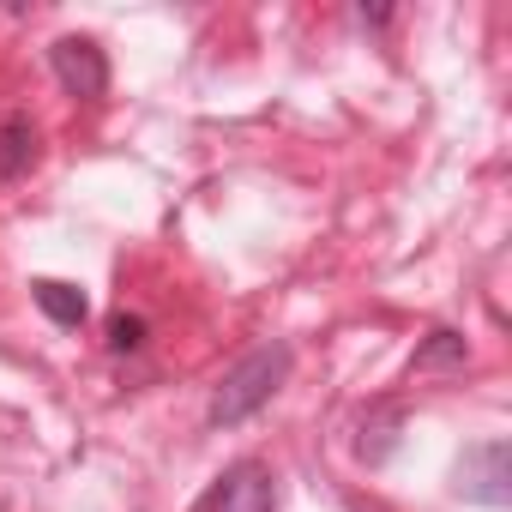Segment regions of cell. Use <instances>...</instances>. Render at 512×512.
Returning a JSON list of instances; mask_svg holds the SVG:
<instances>
[{"label":"cell","mask_w":512,"mask_h":512,"mask_svg":"<svg viewBox=\"0 0 512 512\" xmlns=\"http://www.w3.org/2000/svg\"><path fill=\"white\" fill-rule=\"evenodd\" d=\"M506 482H512V452H506V440H482V446L464 452V464H458L464 500H476V506H506V500H512Z\"/></svg>","instance_id":"4"},{"label":"cell","mask_w":512,"mask_h":512,"mask_svg":"<svg viewBox=\"0 0 512 512\" xmlns=\"http://www.w3.org/2000/svg\"><path fill=\"white\" fill-rule=\"evenodd\" d=\"M193 512H278V476H272V464L235 458V464L199 494Z\"/></svg>","instance_id":"2"},{"label":"cell","mask_w":512,"mask_h":512,"mask_svg":"<svg viewBox=\"0 0 512 512\" xmlns=\"http://www.w3.org/2000/svg\"><path fill=\"white\" fill-rule=\"evenodd\" d=\"M31 302H37L55 326H67V332H79V326L91 320L85 290H79V284H61V278H37V284H31Z\"/></svg>","instance_id":"7"},{"label":"cell","mask_w":512,"mask_h":512,"mask_svg":"<svg viewBox=\"0 0 512 512\" xmlns=\"http://www.w3.org/2000/svg\"><path fill=\"white\" fill-rule=\"evenodd\" d=\"M49 67H55L61 91H67V97H79V103H97V97L109 91V55H103L91 37H55Z\"/></svg>","instance_id":"3"},{"label":"cell","mask_w":512,"mask_h":512,"mask_svg":"<svg viewBox=\"0 0 512 512\" xmlns=\"http://www.w3.org/2000/svg\"><path fill=\"white\" fill-rule=\"evenodd\" d=\"M398 434H404V404H374L362 422H356V458L362 464H386L398 452Z\"/></svg>","instance_id":"6"},{"label":"cell","mask_w":512,"mask_h":512,"mask_svg":"<svg viewBox=\"0 0 512 512\" xmlns=\"http://www.w3.org/2000/svg\"><path fill=\"white\" fill-rule=\"evenodd\" d=\"M145 338H151V326H145L139 314H115V320H109V350H115V356L145 350Z\"/></svg>","instance_id":"9"},{"label":"cell","mask_w":512,"mask_h":512,"mask_svg":"<svg viewBox=\"0 0 512 512\" xmlns=\"http://www.w3.org/2000/svg\"><path fill=\"white\" fill-rule=\"evenodd\" d=\"M464 362H470V344H464V332H452V326L428 332V344L410 356V368H416V374H434V368H464Z\"/></svg>","instance_id":"8"},{"label":"cell","mask_w":512,"mask_h":512,"mask_svg":"<svg viewBox=\"0 0 512 512\" xmlns=\"http://www.w3.org/2000/svg\"><path fill=\"white\" fill-rule=\"evenodd\" d=\"M43 163V127L31 115H0V181H25Z\"/></svg>","instance_id":"5"},{"label":"cell","mask_w":512,"mask_h":512,"mask_svg":"<svg viewBox=\"0 0 512 512\" xmlns=\"http://www.w3.org/2000/svg\"><path fill=\"white\" fill-rule=\"evenodd\" d=\"M290 368H296V350H290L284 338L247 350V356L217 380V392H211V404H205V422H211V428H235V422H247V416H260V410L284 392Z\"/></svg>","instance_id":"1"},{"label":"cell","mask_w":512,"mask_h":512,"mask_svg":"<svg viewBox=\"0 0 512 512\" xmlns=\"http://www.w3.org/2000/svg\"><path fill=\"white\" fill-rule=\"evenodd\" d=\"M356 19H362V25H374V31H380V25H392V13H386V7H374V13H368V7H362V13H356Z\"/></svg>","instance_id":"10"}]
</instances>
